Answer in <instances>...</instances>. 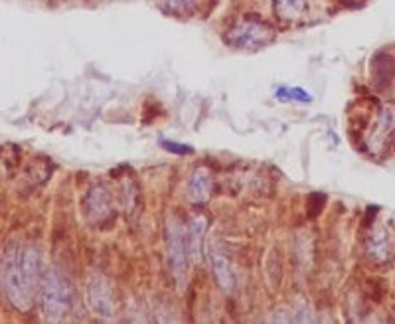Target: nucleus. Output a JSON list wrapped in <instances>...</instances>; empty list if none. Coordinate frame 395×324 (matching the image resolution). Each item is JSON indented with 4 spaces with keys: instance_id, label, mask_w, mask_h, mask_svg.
Wrapping results in <instances>:
<instances>
[{
    "instance_id": "nucleus-13",
    "label": "nucleus",
    "mask_w": 395,
    "mask_h": 324,
    "mask_svg": "<svg viewBox=\"0 0 395 324\" xmlns=\"http://www.w3.org/2000/svg\"><path fill=\"white\" fill-rule=\"evenodd\" d=\"M277 97L281 99H297V101H311V95L306 93L301 87H279L277 89Z\"/></svg>"
},
{
    "instance_id": "nucleus-2",
    "label": "nucleus",
    "mask_w": 395,
    "mask_h": 324,
    "mask_svg": "<svg viewBox=\"0 0 395 324\" xmlns=\"http://www.w3.org/2000/svg\"><path fill=\"white\" fill-rule=\"evenodd\" d=\"M40 303H42L44 316L52 323L62 320L72 311L73 289L62 271L50 269L44 275L40 285Z\"/></svg>"
},
{
    "instance_id": "nucleus-7",
    "label": "nucleus",
    "mask_w": 395,
    "mask_h": 324,
    "mask_svg": "<svg viewBox=\"0 0 395 324\" xmlns=\"http://www.w3.org/2000/svg\"><path fill=\"white\" fill-rule=\"evenodd\" d=\"M85 212L91 221L109 220L113 216V198L105 186H95L85 196Z\"/></svg>"
},
{
    "instance_id": "nucleus-8",
    "label": "nucleus",
    "mask_w": 395,
    "mask_h": 324,
    "mask_svg": "<svg viewBox=\"0 0 395 324\" xmlns=\"http://www.w3.org/2000/svg\"><path fill=\"white\" fill-rule=\"evenodd\" d=\"M208 221L204 216L194 214L186 228V243H188V255L190 261H202V253H204V235H206Z\"/></svg>"
},
{
    "instance_id": "nucleus-14",
    "label": "nucleus",
    "mask_w": 395,
    "mask_h": 324,
    "mask_svg": "<svg viewBox=\"0 0 395 324\" xmlns=\"http://www.w3.org/2000/svg\"><path fill=\"white\" fill-rule=\"evenodd\" d=\"M160 147L172 153V155H190L192 153V147H186V145H178V143H172V141H160Z\"/></svg>"
},
{
    "instance_id": "nucleus-6",
    "label": "nucleus",
    "mask_w": 395,
    "mask_h": 324,
    "mask_svg": "<svg viewBox=\"0 0 395 324\" xmlns=\"http://www.w3.org/2000/svg\"><path fill=\"white\" fill-rule=\"evenodd\" d=\"M208 259L212 275H214L219 289L224 293H233L235 291V273H233V267H231L228 255L221 253L219 250H209Z\"/></svg>"
},
{
    "instance_id": "nucleus-11",
    "label": "nucleus",
    "mask_w": 395,
    "mask_h": 324,
    "mask_svg": "<svg viewBox=\"0 0 395 324\" xmlns=\"http://www.w3.org/2000/svg\"><path fill=\"white\" fill-rule=\"evenodd\" d=\"M304 12H306V0H275V14L281 20H299Z\"/></svg>"
},
{
    "instance_id": "nucleus-9",
    "label": "nucleus",
    "mask_w": 395,
    "mask_h": 324,
    "mask_svg": "<svg viewBox=\"0 0 395 324\" xmlns=\"http://www.w3.org/2000/svg\"><path fill=\"white\" fill-rule=\"evenodd\" d=\"M365 253H368V259L377 265L391 259L394 250H391V241L385 228H374L370 231L368 241H365Z\"/></svg>"
},
{
    "instance_id": "nucleus-4",
    "label": "nucleus",
    "mask_w": 395,
    "mask_h": 324,
    "mask_svg": "<svg viewBox=\"0 0 395 324\" xmlns=\"http://www.w3.org/2000/svg\"><path fill=\"white\" fill-rule=\"evenodd\" d=\"M167 253L168 261H170V271L174 275V279L180 287H184L188 277V263H190V255H188V243L186 233L178 223H168L167 228Z\"/></svg>"
},
{
    "instance_id": "nucleus-3",
    "label": "nucleus",
    "mask_w": 395,
    "mask_h": 324,
    "mask_svg": "<svg viewBox=\"0 0 395 324\" xmlns=\"http://www.w3.org/2000/svg\"><path fill=\"white\" fill-rule=\"evenodd\" d=\"M275 30L271 28L267 22L259 20V18H241L238 24H233L228 32H226V44L235 48V50H245V52H255L259 48L269 46L275 40Z\"/></svg>"
},
{
    "instance_id": "nucleus-10",
    "label": "nucleus",
    "mask_w": 395,
    "mask_h": 324,
    "mask_svg": "<svg viewBox=\"0 0 395 324\" xmlns=\"http://www.w3.org/2000/svg\"><path fill=\"white\" fill-rule=\"evenodd\" d=\"M212 174L208 168H196L188 178V198L196 206L208 204L212 196Z\"/></svg>"
},
{
    "instance_id": "nucleus-12",
    "label": "nucleus",
    "mask_w": 395,
    "mask_h": 324,
    "mask_svg": "<svg viewBox=\"0 0 395 324\" xmlns=\"http://www.w3.org/2000/svg\"><path fill=\"white\" fill-rule=\"evenodd\" d=\"M158 6L168 16L184 18L198 11V0H158Z\"/></svg>"
},
{
    "instance_id": "nucleus-5",
    "label": "nucleus",
    "mask_w": 395,
    "mask_h": 324,
    "mask_svg": "<svg viewBox=\"0 0 395 324\" xmlns=\"http://www.w3.org/2000/svg\"><path fill=\"white\" fill-rule=\"evenodd\" d=\"M87 303L99 318L111 320L115 316L113 287L105 275H91L87 281Z\"/></svg>"
},
{
    "instance_id": "nucleus-1",
    "label": "nucleus",
    "mask_w": 395,
    "mask_h": 324,
    "mask_svg": "<svg viewBox=\"0 0 395 324\" xmlns=\"http://www.w3.org/2000/svg\"><path fill=\"white\" fill-rule=\"evenodd\" d=\"M20 251L18 243H11L6 247V255L2 263V285L12 306L20 313H28L40 287L22 269Z\"/></svg>"
},
{
    "instance_id": "nucleus-15",
    "label": "nucleus",
    "mask_w": 395,
    "mask_h": 324,
    "mask_svg": "<svg viewBox=\"0 0 395 324\" xmlns=\"http://www.w3.org/2000/svg\"><path fill=\"white\" fill-rule=\"evenodd\" d=\"M271 320L273 323H292L294 320V311L291 313L289 309H277Z\"/></svg>"
}]
</instances>
